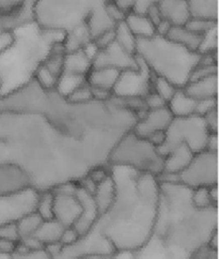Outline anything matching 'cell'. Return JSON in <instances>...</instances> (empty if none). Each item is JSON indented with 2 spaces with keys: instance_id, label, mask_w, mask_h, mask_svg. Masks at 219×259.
I'll return each mask as SVG.
<instances>
[{
  "instance_id": "cell-35",
  "label": "cell",
  "mask_w": 219,
  "mask_h": 259,
  "mask_svg": "<svg viewBox=\"0 0 219 259\" xmlns=\"http://www.w3.org/2000/svg\"><path fill=\"white\" fill-rule=\"evenodd\" d=\"M191 202L199 210L218 208L212 200L209 188H197L191 190Z\"/></svg>"
},
{
  "instance_id": "cell-5",
  "label": "cell",
  "mask_w": 219,
  "mask_h": 259,
  "mask_svg": "<svg viewBox=\"0 0 219 259\" xmlns=\"http://www.w3.org/2000/svg\"><path fill=\"white\" fill-rule=\"evenodd\" d=\"M136 56H138L155 76L170 81L178 89H183L197 68L201 56L163 36L137 39Z\"/></svg>"
},
{
  "instance_id": "cell-31",
  "label": "cell",
  "mask_w": 219,
  "mask_h": 259,
  "mask_svg": "<svg viewBox=\"0 0 219 259\" xmlns=\"http://www.w3.org/2000/svg\"><path fill=\"white\" fill-rule=\"evenodd\" d=\"M42 222L43 220L36 212H32V213H29L22 218L15 224L18 234V241L24 238L32 237L42 224Z\"/></svg>"
},
{
  "instance_id": "cell-12",
  "label": "cell",
  "mask_w": 219,
  "mask_h": 259,
  "mask_svg": "<svg viewBox=\"0 0 219 259\" xmlns=\"http://www.w3.org/2000/svg\"><path fill=\"white\" fill-rule=\"evenodd\" d=\"M39 192L32 188L0 197V226L16 224L25 215L35 212Z\"/></svg>"
},
{
  "instance_id": "cell-1",
  "label": "cell",
  "mask_w": 219,
  "mask_h": 259,
  "mask_svg": "<svg viewBox=\"0 0 219 259\" xmlns=\"http://www.w3.org/2000/svg\"><path fill=\"white\" fill-rule=\"evenodd\" d=\"M137 115L113 101L71 104L33 78L0 96V165L28 176L36 192L79 182L108 158Z\"/></svg>"
},
{
  "instance_id": "cell-46",
  "label": "cell",
  "mask_w": 219,
  "mask_h": 259,
  "mask_svg": "<svg viewBox=\"0 0 219 259\" xmlns=\"http://www.w3.org/2000/svg\"><path fill=\"white\" fill-rule=\"evenodd\" d=\"M144 100V103L145 106H147L148 110L150 109H158V108H162V107H166L167 103L165 101H163L158 95L155 94L154 91L150 92V94L143 98Z\"/></svg>"
},
{
  "instance_id": "cell-48",
  "label": "cell",
  "mask_w": 219,
  "mask_h": 259,
  "mask_svg": "<svg viewBox=\"0 0 219 259\" xmlns=\"http://www.w3.org/2000/svg\"><path fill=\"white\" fill-rule=\"evenodd\" d=\"M15 41V35L13 31L4 30L0 32V56L4 55L11 48Z\"/></svg>"
},
{
  "instance_id": "cell-45",
  "label": "cell",
  "mask_w": 219,
  "mask_h": 259,
  "mask_svg": "<svg viewBox=\"0 0 219 259\" xmlns=\"http://www.w3.org/2000/svg\"><path fill=\"white\" fill-rule=\"evenodd\" d=\"M105 9H106V12H107L108 16L112 18V21L114 23L119 24V23H122L125 21L127 14L122 12L120 9L116 6L114 0H112V2H105Z\"/></svg>"
},
{
  "instance_id": "cell-30",
  "label": "cell",
  "mask_w": 219,
  "mask_h": 259,
  "mask_svg": "<svg viewBox=\"0 0 219 259\" xmlns=\"http://www.w3.org/2000/svg\"><path fill=\"white\" fill-rule=\"evenodd\" d=\"M124 23L136 39H150L155 35V26L147 16L127 14Z\"/></svg>"
},
{
  "instance_id": "cell-49",
  "label": "cell",
  "mask_w": 219,
  "mask_h": 259,
  "mask_svg": "<svg viewBox=\"0 0 219 259\" xmlns=\"http://www.w3.org/2000/svg\"><path fill=\"white\" fill-rule=\"evenodd\" d=\"M80 238L77 231L74 229V227H67L63 230V234L60 239V244L62 246H69L73 243H75L77 240Z\"/></svg>"
},
{
  "instance_id": "cell-63",
  "label": "cell",
  "mask_w": 219,
  "mask_h": 259,
  "mask_svg": "<svg viewBox=\"0 0 219 259\" xmlns=\"http://www.w3.org/2000/svg\"><path fill=\"white\" fill-rule=\"evenodd\" d=\"M4 31V28H3V25H2V22H0V32Z\"/></svg>"
},
{
  "instance_id": "cell-28",
  "label": "cell",
  "mask_w": 219,
  "mask_h": 259,
  "mask_svg": "<svg viewBox=\"0 0 219 259\" xmlns=\"http://www.w3.org/2000/svg\"><path fill=\"white\" fill-rule=\"evenodd\" d=\"M202 36L203 35H200L190 31L185 26H180L172 27L166 38L172 41L173 43L183 46V48L191 52L197 53L200 44H201Z\"/></svg>"
},
{
  "instance_id": "cell-16",
  "label": "cell",
  "mask_w": 219,
  "mask_h": 259,
  "mask_svg": "<svg viewBox=\"0 0 219 259\" xmlns=\"http://www.w3.org/2000/svg\"><path fill=\"white\" fill-rule=\"evenodd\" d=\"M31 188L28 176L15 165H0V197Z\"/></svg>"
},
{
  "instance_id": "cell-8",
  "label": "cell",
  "mask_w": 219,
  "mask_h": 259,
  "mask_svg": "<svg viewBox=\"0 0 219 259\" xmlns=\"http://www.w3.org/2000/svg\"><path fill=\"white\" fill-rule=\"evenodd\" d=\"M211 135L203 117L191 115L184 118H173L166 131V140L158 148L165 156L180 145H186L195 154L206 150L207 141Z\"/></svg>"
},
{
  "instance_id": "cell-59",
  "label": "cell",
  "mask_w": 219,
  "mask_h": 259,
  "mask_svg": "<svg viewBox=\"0 0 219 259\" xmlns=\"http://www.w3.org/2000/svg\"><path fill=\"white\" fill-rule=\"evenodd\" d=\"M111 259H135V252L132 251H116Z\"/></svg>"
},
{
  "instance_id": "cell-39",
  "label": "cell",
  "mask_w": 219,
  "mask_h": 259,
  "mask_svg": "<svg viewBox=\"0 0 219 259\" xmlns=\"http://www.w3.org/2000/svg\"><path fill=\"white\" fill-rule=\"evenodd\" d=\"M69 103L71 104H86L89 103V102L93 101L92 94H91V87L86 81L85 84L79 86L77 89H75L72 94L66 99Z\"/></svg>"
},
{
  "instance_id": "cell-19",
  "label": "cell",
  "mask_w": 219,
  "mask_h": 259,
  "mask_svg": "<svg viewBox=\"0 0 219 259\" xmlns=\"http://www.w3.org/2000/svg\"><path fill=\"white\" fill-rule=\"evenodd\" d=\"M86 24L92 41L103 32L115 29L117 26L106 12L105 2H94Z\"/></svg>"
},
{
  "instance_id": "cell-37",
  "label": "cell",
  "mask_w": 219,
  "mask_h": 259,
  "mask_svg": "<svg viewBox=\"0 0 219 259\" xmlns=\"http://www.w3.org/2000/svg\"><path fill=\"white\" fill-rule=\"evenodd\" d=\"M152 90L168 104V102L173 97V95L176 94L178 88L176 86H173L167 79L154 75Z\"/></svg>"
},
{
  "instance_id": "cell-32",
  "label": "cell",
  "mask_w": 219,
  "mask_h": 259,
  "mask_svg": "<svg viewBox=\"0 0 219 259\" xmlns=\"http://www.w3.org/2000/svg\"><path fill=\"white\" fill-rule=\"evenodd\" d=\"M116 42L120 48L125 51L127 54L135 55L136 54V41L137 39L129 29L124 22L117 24L115 28Z\"/></svg>"
},
{
  "instance_id": "cell-22",
  "label": "cell",
  "mask_w": 219,
  "mask_h": 259,
  "mask_svg": "<svg viewBox=\"0 0 219 259\" xmlns=\"http://www.w3.org/2000/svg\"><path fill=\"white\" fill-rule=\"evenodd\" d=\"M195 153L186 145H180L163 158V172L180 175L193 160Z\"/></svg>"
},
{
  "instance_id": "cell-43",
  "label": "cell",
  "mask_w": 219,
  "mask_h": 259,
  "mask_svg": "<svg viewBox=\"0 0 219 259\" xmlns=\"http://www.w3.org/2000/svg\"><path fill=\"white\" fill-rule=\"evenodd\" d=\"M115 41H116V34H115V29H113L99 34L92 42L95 44L98 51H103L107 49L108 46H111Z\"/></svg>"
},
{
  "instance_id": "cell-42",
  "label": "cell",
  "mask_w": 219,
  "mask_h": 259,
  "mask_svg": "<svg viewBox=\"0 0 219 259\" xmlns=\"http://www.w3.org/2000/svg\"><path fill=\"white\" fill-rule=\"evenodd\" d=\"M217 99H206V100H201V101H197V105H196V110H195V115L200 116V117H204L207 114L213 112L214 109H217Z\"/></svg>"
},
{
  "instance_id": "cell-4",
  "label": "cell",
  "mask_w": 219,
  "mask_h": 259,
  "mask_svg": "<svg viewBox=\"0 0 219 259\" xmlns=\"http://www.w3.org/2000/svg\"><path fill=\"white\" fill-rule=\"evenodd\" d=\"M13 32V45L0 56V96L10 94L30 81L52 46L66 39V33L43 30L35 23Z\"/></svg>"
},
{
  "instance_id": "cell-6",
  "label": "cell",
  "mask_w": 219,
  "mask_h": 259,
  "mask_svg": "<svg viewBox=\"0 0 219 259\" xmlns=\"http://www.w3.org/2000/svg\"><path fill=\"white\" fill-rule=\"evenodd\" d=\"M108 166H124L157 177L163 169V156L148 140L137 136L131 130L113 148Z\"/></svg>"
},
{
  "instance_id": "cell-40",
  "label": "cell",
  "mask_w": 219,
  "mask_h": 259,
  "mask_svg": "<svg viewBox=\"0 0 219 259\" xmlns=\"http://www.w3.org/2000/svg\"><path fill=\"white\" fill-rule=\"evenodd\" d=\"M11 259H51L44 247L40 249H26L20 243L17 244L16 251L12 254Z\"/></svg>"
},
{
  "instance_id": "cell-20",
  "label": "cell",
  "mask_w": 219,
  "mask_h": 259,
  "mask_svg": "<svg viewBox=\"0 0 219 259\" xmlns=\"http://www.w3.org/2000/svg\"><path fill=\"white\" fill-rule=\"evenodd\" d=\"M34 4L35 2H23V5L16 11L0 16L4 30L14 31L24 26L35 23L34 20Z\"/></svg>"
},
{
  "instance_id": "cell-24",
  "label": "cell",
  "mask_w": 219,
  "mask_h": 259,
  "mask_svg": "<svg viewBox=\"0 0 219 259\" xmlns=\"http://www.w3.org/2000/svg\"><path fill=\"white\" fill-rule=\"evenodd\" d=\"M91 69H92V61L87 57L83 50L67 53L65 55L63 73L87 77Z\"/></svg>"
},
{
  "instance_id": "cell-26",
  "label": "cell",
  "mask_w": 219,
  "mask_h": 259,
  "mask_svg": "<svg viewBox=\"0 0 219 259\" xmlns=\"http://www.w3.org/2000/svg\"><path fill=\"white\" fill-rule=\"evenodd\" d=\"M121 71L113 68L91 69L87 75V82L94 88L113 91Z\"/></svg>"
},
{
  "instance_id": "cell-3",
  "label": "cell",
  "mask_w": 219,
  "mask_h": 259,
  "mask_svg": "<svg viewBox=\"0 0 219 259\" xmlns=\"http://www.w3.org/2000/svg\"><path fill=\"white\" fill-rule=\"evenodd\" d=\"M218 231V208L199 210L191 190L181 183H159V203L153 235L189 256L208 245Z\"/></svg>"
},
{
  "instance_id": "cell-36",
  "label": "cell",
  "mask_w": 219,
  "mask_h": 259,
  "mask_svg": "<svg viewBox=\"0 0 219 259\" xmlns=\"http://www.w3.org/2000/svg\"><path fill=\"white\" fill-rule=\"evenodd\" d=\"M33 79L45 90H54L58 81V78L53 76L51 72L43 63L35 70L33 74Z\"/></svg>"
},
{
  "instance_id": "cell-29",
  "label": "cell",
  "mask_w": 219,
  "mask_h": 259,
  "mask_svg": "<svg viewBox=\"0 0 219 259\" xmlns=\"http://www.w3.org/2000/svg\"><path fill=\"white\" fill-rule=\"evenodd\" d=\"M66 227H63L59 222L54 219L43 221L38 230L35 231L33 237L45 247L50 244L60 243V239L63 234V230Z\"/></svg>"
},
{
  "instance_id": "cell-13",
  "label": "cell",
  "mask_w": 219,
  "mask_h": 259,
  "mask_svg": "<svg viewBox=\"0 0 219 259\" xmlns=\"http://www.w3.org/2000/svg\"><path fill=\"white\" fill-rule=\"evenodd\" d=\"M173 116L168 107L147 110L141 117L137 119L132 131L141 138H148L157 132H166L169 127Z\"/></svg>"
},
{
  "instance_id": "cell-60",
  "label": "cell",
  "mask_w": 219,
  "mask_h": 259,
  "mask_svg": "<svg viewBox=\"0 0 219 259\" xmlns=\"http://www.w3.org/2000/svg\"><path fill=\"white\" fill-rule=\"evenodd\" d=\"M209 192H211V197L215 206L218 207V186L209 188Z\"/></svg>"
},
{
  "instance_id": "cell-25",
  "label": "cell",
  "mask_w": 219,
  "mask_h": 259,
  "mask_svg": "<svg viewBox=\"0 0 219 259\" xmlns=\"http://www.w3.org/2000/svg\"><path fill=\"white\" fill-rule=\"evenodd\" d=\"M197 101L187 96L183 89H178L168 102L167 107L173 118H184L195 115Z\"/></svg>"
},
{
  "instance_id": "cell-23",
  "label": "cell",
  "mask_w": 219,
  "mask_h": 259,
  "mask_svg": "<svg viewBox=\"0 0 219 259\" xmlns=\"http://www.w3.org/2000/svg\"><path fill=\"white\" fill-rule=\"evenodd\" d=\"M92 196L98 211V215L102 217L111 209L116 198V184L111 171H109V175L104 180L96 184Z\"/></svg>"
},
{
  "instance_id": "cell-9",
  "label": "cell",
  "mask_w": 219,
  "mask_h": 259,
  "mask_svg": "<svg viewBox=\"0 0 219 259\" xmlns=\"http://www.w3.org/2000/svg\"><path fill=\"white\" fill-rule=\"evenodd\" d=\"M179 178L190 190L218 186V153L208 150L196 153Z\"/></svg>"
},
{
  "instance_id": "cell-17",
  "label": "cell",
  "mask_w": 219,
  "mask_h": 259,
  "mask_svg": "<svg viewBox=\"0 0 219 259\" xmlns=\"http://www.w3.org/2000/svg\"><path fill=\"white\" fill-rule=\"evenodd\" d=\"M78 184V183H77ZM75 195L79 202L83 207V212L77 220L76 223L74 224V229L77 231L80 237L87 235L89 231L92 229V227L95 225L96 221L98 220V211L95 206V202L93 199V196L88 193L83 188L77 186Z\"/></svg>"
},
{
  "instance_id": "cell-61",
  "label": "cell",
  "mask_w": 219,
  "mask_h": 259,
  "mask_svg": "<svg viewBox=\"0 0 219 259\" xmlns=\"http://www.w3.org/2000/svg\"><path fill=\"white\" fill-rule=\"evenodd\" d=\"M201 259H218V254H217V252H213V253H211L209 255H207V256H205Z\"/></svg>"
},
{
  "instance_id": "cell-50",
  "label": "cell",
  "mask_w": 219,
  "mask_h": 259,
  "mask_svg": "<svg viewBox=\"0 0 219 259\" xmlns=\"http://www.w3.org/2000/svg\"><path fill=\"white\" fill-rule=\"evenodd\" d=\"M0 239L18 242V234H17L16 225L9 224V225L0 226Z\"/></svg>"
},
{
  "instance_id": "cell-18",
  "label": "cell",
  "mask_w": 219,
  "mask_h": 259,
  "mask_svg": "<svg viewBox=\"0 0 219 259\" xmlns=\"http://www.w3.org/2000/svg\"><path fill=\"white\" fill-rule=\"evenodd\" d=\"M156 5L162 20L173 27L185 26L190 20L187 0H159Z\"/></svg>"
},
{
  "instance_id": "cell-53",
  "label": "cell",
  "mask_w": 219,
  "mask_h": 259,
  "mask_svg": "<svg viewBox=\"0 0 219 259\" xmlns=\"http://www.w3.org/2000/svg\"><path fill=\"white\" fill-rule=\"evenodd\" d=\"M18 242L10 241V240L0 239V253H4L7 255H12L17 247Z\"/></svg>"
},
{
  "instance_id": "cell-14",
  "label": "cell",
  "mask_w": 219,
  "mask_h": 259,
  "mask_svg": "<svg viewBox=\"0 0 219 259\" xmlns=\"http://www.w3.org/2000/svg\"><path fill=\"white\" fill-rule=\"evenodd\" d=\"M113 68L119 71L138 69L136 55L127 54L115 41L103 51H98L92 61V69Z\"/></svg>"
},
{
  "instance_id": "cell-47",
  "label": "cell",
  "mask_w": 219,
  "mask_h": 259,
  "mask_svg": "<svg viewBox=\"0 0 219 259\" xmlns=\"http://www.w3.org/2000/svg\"><path fill=\"white\" fill-rule=\"evenodd\" d=\"M153 4L154 0H134V6L131 13L140 16H147Z\"/></svg>"
},
{
  "instance_id": "cell-21",
  "label": "cell",
  "mask_w": 219,
  "mask_h": 259,
  "mask_svg": "<svg viewBox=\"0 0 219 259\" xmlns=\"http://www.w3.org/2000/svg\"><path fill=\"white\" fill-rule=\"evenodd\" d=\"M183 90L187 96L196 101L217 99L218 74H213V75L195 81H189Z\"/></svg>"
},
{
  "instance_id": "cell-51",
  "label": "cell",
  "mask_w": 219,
  "mask_h": 259,
  "mask_svg": "<svg viewBox=\"0 0 219 259\" xmlns=\"http://www.w3.org/2000/svg\"><path fill=\"white\" fill-rule=\"evenodd\" d=\"M91 94H92L93 101H97V102H108L111 101L114 97L113 91L94 88V87H91Z\"/></svg>"
},
{
  "instance_id": "cell-2",
  "label": "cell",
  "mask_w": 219,
  "mask_h": 259,
  "mask_svg": "<svg viewBox=\"0 0 219 259\" xmlns=\"http://www.w3.org/2000/svg\"><path fill=\"white\" fill-rule=\"evenodd\" d=\"M116 198L95 226L116 251H138L152 237L157 219L159 182L155 176L124 166H109Z\"/></svg>"
},
{
  "instance_id": "cell-62",
  "label": "cell",
  "mask_w": 219,
  "mask_h": 259,
  "mask_svg": "<svg viewBox=\"0 0 219 259\" xmlns=\"http://www.w3.org/2000/svg\"><path fill=\"white\" fill-rule=\"evenodd\" d=\"M12 255H7L4 253H0V259H11Z\"/></svg>"
},
{
  "instance_id": "cell-55",
  "label": "cell",
  "mask_w": 219,
  "mask_h": 259,
  "mask_svg": "<svg viewBox=\"0 0 219 259\" xmlns=\"http://www.w3.org/2000/svg\"><path fill=\"white\" fill-rule=\"evenodd\" d=\"M147 17L153 23L154 26H156L159 22L162 21V17H161L160 12H159L158 8H157L156 2H154V4L152 5V7L150 8V10H149V12H148Z\"/></svg>"
},
{
  "instance_id": "cell-34",
  "label": "cell",
  "mask_w": 219,
  "mask_h": 259,
  "mask_svg": "<svg viewBox=\"0 0 219 259\" xmlns=\"http://www.w3.org/2000/svg\"><path fill=\"white\" fill-rule=\"evenodd\" d=\"M35 212L43 221L53 219V194L51 191L39 193Z\"/></svg>"
},
{
  "instance_id": "cell-15",
  "label": "cell",
  "mask_w": 219,
  "mask_h": 259,
  "mask_svg": "<svg viewBox=\"0 0 219 259\" xmlns=\"http://www.w3.org/2000/svg\"><path fill=\"white\" fill-rule=\"evenodd\" d=\"M53 194V219L63 227H73L79 219L83 207L75 194L58 193Z\"/></svg>"
},
{
  "instance_id": "cell-7",
  "label": "cell",
  "mask_w": 219,
  "mask_h": 259,
  "mask_svg": "<svg viewBox=\"0 0 219 259\" xmlns=\"http://www.w3.org/2000/svg\"><path fill=\"white\" fill-rule=\"evenodd\" d=\"M93 4L94 2H35V24L43 30L61 31L67 34L87 25Z\"/></svg>"
},
{
  "instance_id": "cell-44",
  "label": "cell",
  "mask_w": 219,
  "mask_h": 259,
  "mask_svg": "<svg viewBox=\"0 0 219 259\" xmlns=\"http://www.w3.org/2000/svg\"><path fill=\"white\" fill-rule=\"evenodd\" d=\"M213 74H218L217 66H201V64H198L197 68L193 71V73H191L189 81H195L198 79H201V78L207 77L209 75H213Z\"/></svg>"
},
{
  "instance_id": "cell-33",
  "label": "cell",
  "mask_w": 219,
  "mask_h": 259,
  "mask_svg": "<svg viewBox=\"0 0 219 259\" xmlns=\"http://www.w3.org/2000/svg\"><path fill=\"white\" fill-rule=\"evenodd\" d=\"M86 81H87V77L85 76L62 73L57 81L56 91L61 97L67 99L73 91L77 89L79 86L85 84Z\"/></svg>"
},
{
  "instance_id": "cell-56",
  "label": "cell",
  "mask_w": 219,
  "mask_h": 259,
  "mask_svg": "<svg viewBox=\"0 0 219 259\" xmlns=\"http://www.w3.org/2000/svg\"><path fill=\"white\" fill-rule=\"evenodd\" d=\"M165 140H166V132H157V133H154L153 135H151V136L148 138V141H149L154 147H156L157 149L163 145V143H165Z\"/></svg>"
},
{
  "instance_id": "cell-38",
  "label": "cell",
  "mask_w": 219,
  "mask_h": 259,
  "mask_svg": "<svg viewBox=\"0 0 219 259\" xmlns=\"http://www.w3.org/2000/svg\"><path fill=\"white\" fill-rule=\"evenodd\" d=\"M218 49V27L209 30L202 36L201 44L198 49L199 55H209L217 53Z\"/></svg>"
},
{
  "instance_id": "cell-54",
  "label": "cell",
  "mask_w": 219,
  "mask_h": 259,
  "mask_svg": "<svg viewBox=\"0 0 219 259\" xmlns=\"http://www.w3.org/2000/svg\"><path fill=\"white\" fill-rule=\"evenodd\" d=\"M172 27L173 26L169 22L162 20L161 22H159L156 26H155V35L163 36V38H166Z\"/></svg>"
},
{
  "instance_id": "cell-41",
  "label": "cell",
  "mask_w": 219,
  "mask_h": 259,
  "mask_svg": "<svg viewBox=\"0 0 219 259\" xmlns=\"http://www.w3.org/2000/svg\"><path fill=\"white\" fill-rule=\"evenodd\" d=\"M187 29L193 31L197 34L203 35L209 30L218 27V22H211V21H204V20H198V18H190L185 25Z\"/></svg>"
},
{
  "instance_id": "cell-11",
  "label": "cell",
  "mask_w": 219,
  "mask_h": 259,
  "mask_svg": "<svg viewBox=\"0 0 219 259\" xmlns=\"http://www.w3.org/2000/svg\"><path fill=\"white\" fill-rule=\"evenodd\" d=\"M136 58L138 69L120 73L113 89L114 98H144L153 91L154 74L138 56Z\"/></svg>"
},
{
  "instance_id": "cell-27",
  "label": "cell",
  "mask_w": 219,
  "mask_h": 259,
  "mask_svg": "<svg viewBox=\"0 0 219 259\" xmlns=\"http://www.w3.org/2000/svg\"><path fill=\"white\" fill-rule=\"evenodd\" d=\"M190 18L218 22V0H187Z\"/></svg>"
},
{
  "instance_id": "cell-52",
  "label": "cell",
  "mask_w": 219,
  "mask_h": 259,
  "mask_svg": "<svg viewBox=\"0 0 219 259\" xmlns=\"http://www.w3.org/2000/svg\"><path fill=\"white\" fill-rule=\"evenodd\" d=\"M205 120V123L207 125L208 131L211 134H218V115L217 109H214L213 112L207 114L203 117Z\"/></svg>"
},
{
  "instance_id": "cell-10",
  "label": "cell",
  "mask_w": 219,
  "mask_h": 259,
  "mask_svg": "<svg viewBox=\"0 0 219 259\" xmlns=\"http://www.w3.org/2000/svg\"><path fill=\"white\" fill-rule=\"evenodd\" d=\"M116 249L111 241L94 225L89 233L80 237L75 243L62 246L60 252L51 259H80L85 257L111 258Z\"/></svg>"
},
{
  "instance_id": "cell-58",
  "label": "cell",
  "mask_w": 219,
  "mask_h": 259,
  "mask_svg": "<svg viewBox=\"0 0 219 259\" xmlns=\"http://www.w3.org/2000/svg\"><path fill=\"white\" fill-rule=\"evenodd\" d=\"M206 150L218 153V134H211L207 141Z\"/></svg>"
},
{
  "instance_id": "cell-57",
  "label": "cell",
  "mask_w": 219,
  "mask_h": 259,
  "mask_svg": "<svg viewBox=\"0 0 219 259\" xmlns=\"http://www.w3.org/2000/svg\"><path fill=\"white\" fill-rule=\"evenodd\" d=\"M116 6L125 14H130L134 6V0H114Z\"/></svg>"
}]
</instances>
